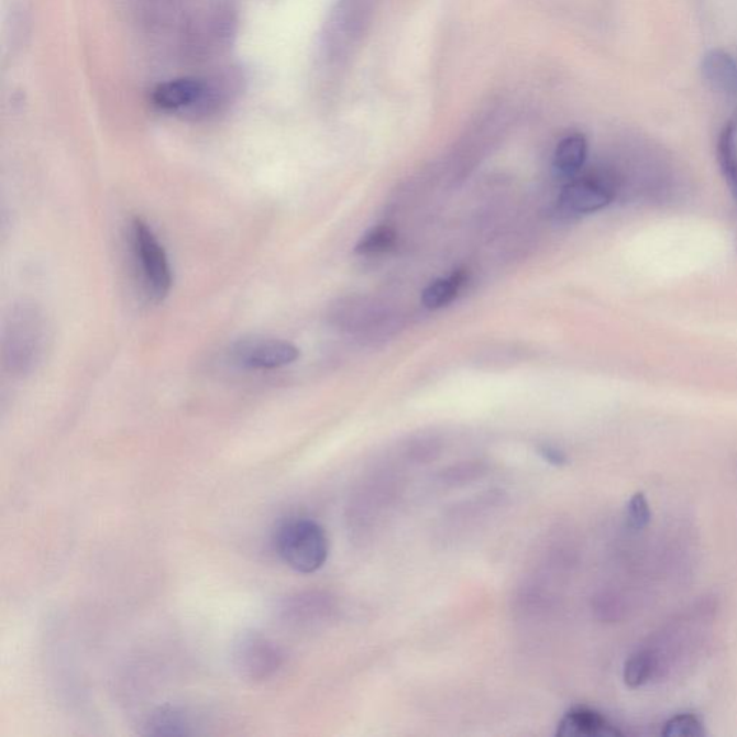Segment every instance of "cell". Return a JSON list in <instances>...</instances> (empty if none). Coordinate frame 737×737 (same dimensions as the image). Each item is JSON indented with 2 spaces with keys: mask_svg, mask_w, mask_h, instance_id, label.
Listing matches in <instances>:
<instances>
[{
  "mask_svg": "<svg viewBox=\"0 0 737 737\" xmlns=\"http://www.w3.org/2000/svg\"><path fill=\"white\" fill-rule=\"evenodd\" d=\"M233 666L242 679L261 683L273 678L283 666L279 648L258 634H246L233 647Z\"/></svg>",
  "mask_w": 737,
  "mask_h": 737,
  "instance_id": "cell-5",
  "label": "cell"
},
{
  "mask_svg": "<svg viewBox=\"0 0 737 737\" xmlns=\"http://www.w3.org/2000/svg\"><path fill=\"white\" fill-rule=\"evenodd\" d=\"M144 734L152 736L193 735V722L184 711L174 706L158 707L144 722Z\"/></svg>",
  "mask_w": 737,
  "mask_h": 737,
  "instance_id": "cell-9",
  "label": "cell"
},
{
  "mask_svg": "<svg viewBox=\"0 0 737 737\" xmlns=\"http://www.w3.org/2000/svg\"><path fill=\"white\" fill-rule=\"evenodd\" d=\"M396 232L388 226L372 228L358 242L354 253L361 255H376L388 253L396 244Z\"/></svg>",
  "mask_w": 737,
  "mask_h": 737,
  "instance_id": "cell-15",
  "label": "cell"
},
{
  "mask_svg": "<svg viewBox=\"0 0 737 737\" xmlns=\"http://www.w3.org/2000/svg\"><path fill=\"white\" fill-rule=\"evenodd\" d=\"M623 735V730H619L608 717L586 706L572 707L571 711L564 713L558 723L557 730L559 737H617Z\"/></svg>",
  "mask_w": 737,
  "mask_h": 737,
  "instance_id": "cell-7",
  "label": "cell"
},
{
  "mask_svg": "<svg viewBox=\"0 0 737 737\" xmlns=\"http://www.w3.org/2000/svg\"><path fill=\"white\" fill-rule=\"evenodd\" d=\"M132 245L148 296L155 301L165 300L174 284L169 258L155 231L142 218L132 223Z\"/></svg>",
  "mask_w": 737,
  "mask_h": 737,
  "instance_id": "cell-3",
  "label": "cell"
},
{
  "mask_svg": "<svg viewBox=\"0 0 737 737\" xmlns=\"http://www.w3.org/2000/svg\"><path fill=\"white\" fill-rule=\"evenodd\" d=\"M300 350L287 340L253 336L231 348L232 361L250 371H273L296 362Z\"/></svg>",
  "mask_w": 737,
  "mask_h": 737,
  "instance_id": "cell-4",
  "label": "cell"
},
{
  "mask_svg": "<svg viewBox=\"0 0 737 737\" xmlns=\"http://www.w3.org/2000/svg\"><path fill=\"white\" fill-rule=\"evenodd\" d=\"M718 161L737 202V140L735 125H727L718 140Z\"/></svg>",
  "mask_w": 737,
  "mask_h": 737,
  "instance_id": "cell-13",
  "label": "cell"
},
{
  "mask_svg": "<svg viewBox=\"0 0 737 737\" xmlns=\"http://www.w3.org/2000/svg\"><path fill=\"white\" fill-rule=\"evenodd\" d=\"M46 344L44 317L32 306L13 309L4 329V365L16 375H28L40 365Z\"/></svg>",
  "mask_w": 737,
  "mask_h": 737,
  "instance_id": "cell-2",
  "label": "cell"
},
{
  "mask_svg": "<svg viewBox=\"0 0 737 737\" xmlns=\"http://www.w3.org/2000/svg\"><path fill=\"white\" fill-rule=\"evenodd\" d=\"M466 278L465 270H457L450 277L437 279L429 284L422 293V305L429 310L442 309L454 301L463 288Z\"/></svg>",
  "mask_w": 737,
  "mask_h": 737,
  "instance_id": "cell-12",
  "label": "cell"
},
{
  "mask_svg": "<svg viewBox=\"0 0 737 737\" xmlns=\"http://www.w3.org/2000/svg\"><path fill=\"white\" fill-rule=\"evenodd\" d=\"M656 660L650 651H637L624 664V681L628 688L638 689L654 674Z\"/></svg>",
  "mask_w": 737,
  "mask_h": 737,
  "instance_id": "cell-14",
  "label": "cell"
},
{
  "mask_svg": "<svg viewBox=\"0 0 737 737\" xmlns=\"http://www.w3.org/2000/svg\"><path fill=\"white\" fill-rule=\"evenodd\" d=\"M587 157V142L580 133L564 138L554 152V167L563 176L580 174Z\"/></svg>",
  "mask_w": 737,
  "mask_h": 737,
  "instance_id": "cell-10",
  "label": "cell"
},
{
  "mask_svg": "<svg viewBox=\"0 0 737 737\" xmlns=\"http://www.w3.org/2000/svg\"><path fill=\"white\" fill-rule=\"evenodd\" d=\"M627 516L629 525L636 529H644L651 521V507L648 505L647 497L642 493L632 494L627 506Z\"/></svg>",
  "mask_w": 737,
  "mask_h": 737,
  "instance_id": "cell-17",
  "label": "cell"
},
{
  "mask_svg": "<svg viewBox=\"0 0 737 737\" xmlns=\"http://www.w3.org/2000/svg\"><path fill=\"white\" fill-rule=\"evenodd\" d=\"M703 73L713 86L737 95V63L730 55L713 51L704 59Z\"/></svg>",
  "mask_w": 737,
  "mask_h": 737,
  "instance_id": "cell-11",
  "label": "cell"
},
{
  "mask_svg": "<svg viewBox=\"0 0 737 737\" xmlns=\"http://www.w3.org/2000/svg\"><path fill=\"white\" fill-rule=\"evenodd\" d=\"M614 199L613 186L601 177H582L564 186L561 195V207L573 215H585L601 211Z\"/></svg>",
  "mask_w": 737,
  "mask_h": 737,
  "instance_id": "cell-6",
  "label": "cell"
},
{
  "mask_svg": "<svg viewBox=\"0 0 737 737\" xmlns=\"http://www.w3.org/2000/svg\"><path fill=\"white\" fill-rule=\"evenodd\" d=\"M539 452L549 464L559 466L568 463L566 454L562 450H559L558 447L546 444L539 448Z\"/></svg>",
  "mask_w": 737,
  "mask_h": 737,
  "instance_id": "cell-18",
  "label": "cell"
},
{
  "mask_svg": "<svg viewBox=\"0 0 737 737\" xmlns=\"http://www.w3.org/2000/svg\"><path fill=\"white\" fill-rule=\"evenodd\" d=\"M207 96V86L195 78H182L161 84L153 91L152 100L161 110L174 111L194 109Z\"/></svg>",
  "mask_w": 737,
  "mask_h": 737,
  "instance_id": "cell-8",
  "label": "cell"
},
{
  "mask_svg": "<svg viewBox=\"0 0 737 737\" xmlns=\"http://www.w3.org/2000/svg\"><path fill=\"white\" fill-rule=\"evenodd\" d=\"M661 735L664 737H703L706 735L703 722L693 713H680L664 723Z\"/></svg>",
  "mask_w": 737,
  "mask_h": 737,
  "instance_id": "cell-16",
  "label": "cell"
},
{
  "mask_svg": "<svg viewBox=\"0 0 737 737\" xmlns=\"http://www.w3.org/2000/svg\"><path fill=\"white\" fill-rule=\"evenodd\" d=\"M275 550L283 562L298 573H315L329 557V539L317 521L296 517L275 531Z\"/></svg>",
  "mask_w": 737,
  "mask_h": 737,
  "instance_id": "cell-1",
  "label": "cell"
}]
</instances>
